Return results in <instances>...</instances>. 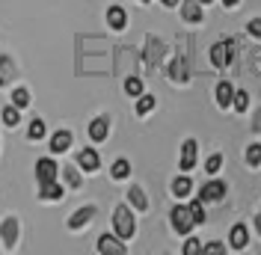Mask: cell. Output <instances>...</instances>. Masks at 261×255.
Returning a JSON list of instances; mask_svg holds the SVG:
<instances>
[{
    "mask_svg": "<svg viewBox=\"0 0 261 255\" xmlns=\"http://www.w3.org/2000/svg\"><path fill=\"white\" fill-rule=\"evenodd\" d=\"M113 228H116V235H119L122 240L134 238V232H137V225H134V214H130V208L119 205V208L113 211Z\"/></svg>",
    "mask_w": 261,
    "mask_h": 255,
    "instance_id": "6da1fadb",
    "label": "cell"
},
{
    "mask_svg": "<svg viewBox=\"0 0 261 255\" xmlns=\"http://www.w3.org/2000/svg\"><path fill=\"white\" fill-rule=\"evenodd\" d=\"M169 217H172V228H175L178 235H187V232H190V228L196 225L193 214H190V208H184V205H175Z\"/></svg>",
    "mask_w": 261,
    "mask_h": 255,
    "instance_id": "7a4b0ae2",
    "label": "cell"
},
{
    "mask_svg": "<svg viewBox=\"0 0 261 255\" xmlns=\"http://www.w3.org/2000/svg\"><path fill=\"white\" fill-rule=\"evenodd\" d=\"M231 50H234V42H231V39H223V42H217V45L211 48L214 65H217V68H226V65L231 63V57H234Z\"/></svg>",
    "mask_w": 261,
    "mask_h": 255,
    "instance_id": "3957f363",
    "label": "cell"
},
{
    "mask_svg": "<svg viewBox=\"0 0 261 255\" xmlns=\"http://www.w3.org/2000/svg\"><path fill=\"white\" fill-rule=\"evenodd\" d=\"M98 252L104 255H125V243H122V238L119 235H101L98 238Z\"/></svg>",
    "mask_w": 261,
    "mask_h": 255,
    "instance_id": "277c9868",
    "label": "cell"
},
{
    "mask_svg": "<svg viewBox=\"0 0 261 255\" xmlns=\"http://www.w3.org/2000/svg\"><path fill=\"white\" fill-rule=\"evenodd\" d=\"M57 172H60V166H57L50 158H42L39 163H36V178H39V184L57 181Z\"/></svg>",
    "mask_w": 261,
    "mask_h": 255,
    "instance_id": "5b68a950",
    "label": "cell"
},
{
    "mask_svg": "<svg viewBox=\"0 0 261 255\" xmlns=\"http://www.w3.org/2000/svg\"><path fill=\"white\" fill-rule=\"evenodd\" d=\"M223 196H226V184H223V181H208V184L199 190V199H202V202H220Z\"/></svg>",
    "mask_w": 261,
    "mask_h": 255,
    "instance_id": "8992f818",
    "label": "cell"
},
{
    "mask_svg": "<svg viewBox=\"0 0 261 255\" xmlns=\"http://www.w3.org/2000/svg\"><path fill=\"white\" fill-rule=\"evenodd\" d=\"M107 131H110V119L107 116H98L89 122V137L95 140V143H104L107 140Z\"/></svg>",
    "mask_w": 261,
    "mask_h": 255,
    "instance_id": "52a82bcc",
    "label": "cell"
},
{
    "mask_svg": "<svg viewBox=\"0 0 261 255\" xmlns=\"http://www.w3.org/2000/svg\"><path fill=\"white\" fill-rule=\"evenodd\" d=\"M196 140H187V143L181 145V172H190L196 166Z\"/></svg>",
    "mask_w": 261,
    "mask_h": 255,
    "instance_id": "ba28073f",
    "label": "cell"
},
{
    "mask_svg": "<svg viewBox=\"0 0 261 255\" xmlns=\"http://www.w3.org/2000/svg\"><path fill=\"white\" fill-rule=\"evenodd\" d=\"M92 217H95V205L81 208V211H74V214H71V220H68V228H83V225L89 223Z\"/></svg>",
    "mask_w": 261,
    "mask_h": 255,
    "instance_id": "9c48e42d",
    "label": "cell"
},
{
    "mask_svg": "<svg viewBox=\"0 0 261 255\" xmlns=\"http://www.w3.org/2000/svg\"><path fill=\"white\" fill-rule=\"evenodd\" d=\"M0 235H3V243L12 249V246L18 243V220H12V217H9V220H3V225H0Z\"/></svg>",
    "mask_w": 261,
    "mask_h": 255,
    "instance_id": "30bf717a",
    "label": "cell"
},
{
    "mask_svg": "<svg viewBox=\"0 0 261 255\" xmlns=\"http://www.w3.org/2000/svg\"><path fill=\"white\" fill-rule=\"evenodd\" d=\"M77 163H81V169H86V172H95L98 163H101V158H98L95 148H83L81 155H77Z\"/></svg>",
    "mask_w": 261,
    "mask_h": 255,
    "instance_id": "8fae6325",
    "label": "cell"
},
{
    "mask_svg": "<svg viewBox=\"0 0 261 255\" xmlns=\"http://www.w3.org/2000/svg\"><path fill=\"white\" fill-rule=\"evenodd\" d=\"M181 15H184V21H190V24H199L202 21V3L199 0H184Z\"/></svg>",
    "mask_w": 261,
    "mask_h": 255,
    "instance_id": "7c38bea8",
    "label": "cell"
},
{
    "mask_svg": "<svg viewBox=\"0 0 261 255\" xmlns=\"http://www.w3.org/2000/svg\"><path fill=\"white\" fill-rule=\"evenodd\" d=\"M68 145H71V134H68V131H57V134L50 137V151H54V155H65Z\"/></svg>",
    "mask_w": 261,
    "mask_h": 255,
    "instance_id": "4fadbf2b",
    "label": "cell"
},
{
    "mask_svg": "<svg viewBox=\"0 0 261 255\" xmlns=\"http://www.w3.org/2000/svg\"><path fill=\"white\" fill-rule=\"evenodd\" d=\"M125 21H128V15H125V9H122V6H110V9H107V24H110L113 30H122V27H125Z\"/></svg>",
    "mask_w": 261,
    "mask_h": 255,
    "instance_id": "5bb4252c",
    "label": "cell"
},
{
    "mask_svg": "<svg viewBox=\"0 0 261 255\" xmlns=\"http://www.w3.org/2000/svg\"><path fill=\"white\" fill-rule=\"evenodd\" d=\"M249 235H246L244 225H231V235H228V243H231V249H244Z\"/></svg>",
    "mask_w": 261,
    "mask_h": 255,
    "instance_id": "9a60e30c",
    "label": "cell"
},
{
    "mask_svg": "<svg viewBox=\"0 0 261 255\" xmlns=\"http://www.w3.org/2000/svg\"><path fill=\"white\" fill-rule=\"evenodd\" d=\"M42 190H39V196L42 199H48V202H57V199H63V187L57 184V181H48V184H39Z\"/></svg>",
    "mask_w": 261,
    "mask_h": 255,
    "instance_id": "2e32d148",
    "label": "cell"
},
{
    "mask_svg": "<svg viewBox=\"0 0 261 255\" xmlns=\"http://www.w3.org/2000/svg\"><path fill=\"white\" fill-rule=\"evenodd\" d=\"M231 98H234V89H231V83H217V104L220 107H228L231 104Z\"/></svg>",
    "mask_w": 261,
    "mask_h": 255,
    "instance_id": "e0dca14e",
    "label": "cell"
},
{
    "mask_svg": "<svg viewBox=\"0 0 261 255\" xmlns=\"http://www.w3.org/2000/svg\"><path fill=\"white\" fill-rule=\"evenodd\" d=\"M128 202H130L134 208H137V211H146V208H148L146 193L140 190V187H130V190H128Z\"/></svg>",
    "mask_w": 261,
    "mask_h": 255,
    "instance_id": "ac0fdd59",
    "label": "cell"
},
{
    "mask_svg": "<svg viewBox=\"0 0 261 255\" xmlns=\"http://www.w3.org/2000/svg\"><path fill=\"white\" fill-rule=\"evenodd\" d=\"M190 190H193V181L187 175H178L172 181V193H175V196H190Z\"/></svg>",
    "mask_w": 261,
    "mask_h": 255,
    "instance_id": "d6986e66",
    "label": "cell"
},
{
    "mask_svg": "<svg viewBox=\"0 0 261 255\" xmlns=\"http://www.w3.org/2000/svg\"><path fill=\"white\" fill-rule=\"evenodd\" d=\"M18 122H21V107H15V104H12V107H6V110H3V125L15 128Z\"/></svg>",
    "mask_w": 261,
    "mask_h": 255,
    "instance_id": "ffe728a7",
    "label": "cell"
},
{
    "mask_svg": "<svg viewBox=\"0 0 261 255\" xmlns=\"http://www.w3.org/2000/svg\"><path fill=\"white\" fill-rule=\"evenodd\" d=\"M45 131H48V128H45L42 119H33L30 128H27V137H30V140H42V137H45Z\"/></svg>",
    "mask_w": 261,
    "mask_h": 255,
    "instance_id": "44dd1931",
    "label": "cell"
},
{
    "mask_svg": "<svg viewBox=\"0 0 261 255\" xmlns=\"http://www.w3.org/2000/svg\"><path fill=\"white\" fill-rule=\"evenodd\" d=\"M12 104H15V107H21V110H24V107L30 104V92H27L24 86H18V89H12Z\"/></svg>",
    "mask_w": 261,
    "mask_h": 255,
    "instance_id": "7402d4cb",
    "label": "cell"
},
{
    "mask_svg": "<svg viewBox=\"0 0 261 255\" xmlns=\"http://www.w3.org/2000/svg\"><path fill=\"white\" fill-rule=\"evenodd\" d=\"M12 71H15V63H12L9 57H0V86L9 80V74H12Z\"/></svg>",
    "mask_w": 261,
    "mask_h": 255,
    "instance_id": "603a6c76",
    "label": "cell"
},
{
    "mask_svg": "<svg viewBox=\"0 0 261 255\" xmlns=\"http://www.w3.org/2000/svg\"><path fill=\"white\" fill-rule=\"evenodd\" d=\"M125 92L134 95V98H140V95H143V80H140V78H128V80H125Z\"/></svg>",
    "mask_w": 261,
    "mask_h": 255,
    "instance_id": "cb8c5ba5",
    "label": "cell"
},
{
    "mask_svg": "<svg viewBox=\"0 0 261 255\" xmlns=\"http://www.w3.org/2000/svg\"><path fill=\"white\" fill-rule=\"evenodd\" d=\"M187 208H190V214H193L196 223H205V202H202V199H193Z\"/></svg>",
    "mask_w": 261,
    "mask_h": 255,
    "instance_id": "d4e9b609",
    "label": "cell"
},
{
    "mask_svg": "<svg viewBox=\"0 0 261 255\" xmlns=\"http://www.w3.org/2000/svg\"><path fill=\"white\" fill-rule=\"evenodd\" d=\"M110 172H113V178H128V175H130V163H128L125 158H122V160H116Z\"/></svg>",
    "mask_w": 261,
    "mask_h": 255,
    "instance_id": "484cf974",
    "label": "cell"
},
{
    "mask_svg": "<svg viewBox=\"0 0 261 255\" xmlns=\"http://www.w3.org/2000/svg\"><path fill=\"white\" fill-rule=\"evenodd\" d=\"M246 163H249V166H258L261 163V145L258 143H252L246 148Z\"/></svg>",
    "mask_w": 261,
    "mask_h": 255,
    "instance_id": "4316f807",
    "label": "cell"
},
{
    "mask_svg": "<svg viewBox=\"0 0 261 255\" xmlns=\"http://www.w3.org/2000/svg\"><path fill=\"white\" fill-rule=\"evenodd\" d=\"M148 110H154V95H140V101H137V113L146 116Z\"/></svg>",
    "mask_w": 261,
    "mask_h": 255,
    "instance_id": "83f0119b",
    "label": "cell"
},
{
    "mask_svg": "<svg viewBox=\"0 0 261 255\" xmlns=\"http://www.w3.org/2000/svg\"><path fill=\"white\" fill-rule=\"evenodd\" d=\"M231 104H234V110H238V113H244L246 107H249V95H246L244 89H241V92H234V98H231Z\"/></svg>",
    "mask_w": 261,
    "mask_h": 255,
    "instance_id": "f1b7e54d",
    "label": "cell"
},
{
    "mask_svg": "<svg viewBox=\"0 0 261 255\" xmlns=\"http://www.w3.org/2000/svg\"><path fill=\"white\" fill-rule=\"evenodd\" d=\"M63 175H65V184H68V187H81V175H77L74 166H65Z\"/></svg>",
    "mask_w": 261,
    "mask_h": 255,
    "instance_id": "f546056e",
    "label": "cell"
},
{
    "mask_svg": "<svg viewBox=\"0 0 261 255\" xmlns=\"http://www.w3.org/2000/svg\"><path fill=\"white\" fill-rule=\"evenodd\" d=\"M220 166H223V155H211V158H208V163H205V169H208L211 175L220 169Z\"/></svg>",
    "mask_w": 261,
    "mask_h": 255,
    "instance_id": "4dcf8cb0",
    "label": "cell"
},
{
    "mask_svg": "<svg viewBox=\"0 0 261 255\" xmlns=\"http://www.w3.org/2000/svg\"><path fill=\"white\" fill-rule=\"evenodd\" d=\"M246 30H249V36H255V39H261V18H252Z\"/></svg>",
    "mask_w": 261,
    "mask_h": 255,
    "instance_id": "1f68e13d",
    "label": "cell"
},
{
    "mask_svg": "<svg viewBox=\"0 0 261 255\" xmlns=\"http://www.w3.org/2000/svg\"><path fill=\"white\" fill-rule=\"evenodd\" d=\"M193 252H199V240L190 238L187 243H184V255H193Z\"/></svg>",
    "mask_w": 261,
    "mask_h": 255,
    "instance_id": "d6a6232c",
    "label": "cell"
},
{
    "mask_svg": "<svg viewBox=\"0 0 261 255\" xmlns=\"http://www.w3.org/2000/svg\"><path fill=\"white\" fill-rule=\"evenodd\" d=\"M205 252L220 255V252H223V243H217V240H214V243H208V246H205Z\"/></svg>",
    "mask_w": 261,
    "mask_h": 255,
    "instance_id": "836d02e7",
    "label": "cell"
},
{
    "mask_svg": "<svg viewBox=\"0 0 261 255\" xmlns=\"http://www.w3.org/2000/svg\"><path fill=\"white\" fill-rule=\"evenodd\" d=\"M163 6H175V3H178V0H161Z\"/></svg>",
    "mask_w": 261,
    "mask_h": 255,
    "instance_id": "e575fe53",
    "label": "cell"
},
{
    "mask_svg": "<svg viewBox=\"0 0 261 255\" xmlns=\"http://www.w3.org/2000/svg\"><path fill=\"white\" fill-rule=\"evenodd\" d=\"M252 128H255V131H261V113H258V119H255V125H252Z\"/></svg>",
    "mask_w": 261,
    "mask_h": 255,
    "instance_id": "d590c367",
    "label": "cell"
},
{
    "mask_svg": "<svg viewBox=\"0 0 261 255\" xmlns=\"http://www.w3.org/2000/svg\"><path fill=\"white\" fill-rule=\"evenodd\" d=\"M255 228H258V235H261V217H258V220H255Z\"/></svg>",
    "mask_w": 261,
    "mask_h": 255,
    "instance_id": "8d00e7d4",
    "label": "cell"
},
{
    "mask_svg": "<svg viewBox=\"0 0 261 255\" xmlns=\"http://www.w3.org/2000/svg\"><path fill=\"white\" fill-rule=\"evenodd\" d=\"M223 3H226V6H234V3H238V0H223Z\"/></svg>",
    "mask_w": 261,
    "mask_h": 255,
    "instance_id": "74e56055",
    "label": "cell"
},
{
    "mask_svg": "<svg viewBox=\"0 0 261 255\" xmlns=\"http://www.w3.org/2000/svg\"><path fill=\"white\" fill-rule=\"evenodd\" d=\"M199 3H211V0H199Z\"/></svg>",
    "mask_w": 261,
    "mask_h": 255,
    "instance_id": "f35d334b",
    "label": "cell"
},
{
    "mask_svg": "<svg viewBox=\"0 0 261 255\" xmlns=\"http://www.w3.org/2000/svg\"><path fill=\"white\" fill-rule=\"evenodd\" d=\"M140 3H148V0H140Z\"/></svg>",
    "mask_w": 261,
    "mask_h": 255,
    "instance_id": "ab89813d",
    "label": "cell"
}]
</instances>
